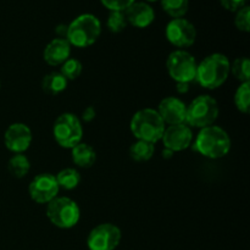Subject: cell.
Wrapping results in <instances>:
<instances>
[{
	"instance_id": "cell-1",
	"label": "cell",
	"mask_w": 250,
	"mask_h": 250,
	"mask_svg": "<svg viewBox=\"0 0 250 250\" xmlns=\"http://www.w3.org/2000/svg\"><path fill=\"white\" fill-rule=\"evenodd\" d=\"M193 149L204 158L216 160L231 150V138L224 128L212 125L200 129L193 142Z\"/></svg>"
},
{
	"instance_id": "cell-2",
	"label": "cell",
	"mask_w": 250,
	"mask_h": 250,
	"mask_svg": "<svg viewBox=\"0 0 250 250\" xmlns=\"http://www.w3.org/2000/svg\"><path fill=\"white\" fill-rule=\"evenodd\" d=\"M231 62L225 54H210L203 59L202 62L198 63L195 80L205 89H216L226 82Z\"/></svg>"
},
{
	"instance_id": "cell-3",
	"label": "cell",
	"mask_w": 250,
	"mask_h": 250,
	"mask_svg": "<svg viewBox=\"0 0 250 250\" xmlns=\"http://www.w3.org/2000/svg\"><path fill=\"white\" fill-rule=\"evenodd\" d=\"M166 125L158 111L150 107L141 109L132 116L129 129L137 141L156 144L163 138Z\"/></svg>"
},
{
	"instance_id": "cell-4",
	"label": "cell",
	"mask_w": 250,
	"mask_h": 250,
	"mask_svg": "<svg viewBox=\"0 0 250 250\" xmlns=\"http://www.w3.org/2000/svg\"><path fill=\"white\" fill-rule=\"evenodd\" d=\"M102 33V23L94 15L83 14L76 17L67 26L66 39L71 46L88 48L93 45Z\"/></svg>"
},
{
	"instance_id": "cell-5",
	"label": "cell",
	"mask_w": 250,
	"mask_h": 250,
	"mask_svg": "<svg viewBox=\"0 0 250 250\" xmlns=\"http://www.w3.org/2000/svg\"><path fill=\"white\" fill-rule=\"evenodd\" d=\"M220 114V107L216 99L211 95H199L187 106L186 125L195 128H205L212 126Z\"/></svg>"
},
{
	"instance_id": "cell-6",
	"label": "cell",
	"mask_w": 250,
	"mask_h": 250,
	"mask_svg": "<svg viewBox=\"0 0 250 250\" xmlns=\"http://www.w3.org/2000/svg\"><path fill=\"white\" fill-rule=\"evenodd\" d=\"M46 217L51 225L61 229L75 227L81 219L77 203L68 197H56L46 204Z\"/></svg>"
},
{
	"instance_id": "cell-7",
	"label": "cell",
	"mask_w": 250,
	"mask_h": 250,
	"mask_svg": "<svg viewBox=\"0 0 250 250\" xmlns=\"http://www.w3.org/2000/svg\"><path fill=\"white\" fill-rule=\"evenodd\" d=\"M53 136L61 148L72 149L82 142V121L72 112H63L54 122Z\"/></svg>"
},
{
	"instance_id": "cell-8",
	"label": "cell",
	"mask_w": 250,
	"mask_h": 250,
	"mask_svg": "<svg viewBox=\"0 0 250 250\" xmlns=\"http://www.w3.org/2000/svg\"><path fill=\"white\" fill-rule=\"evenodd\" d=\"M198 62L194 56L183 49L172 51L166 60L168 76L176 83H190L197 76Z\"/></svg>"
},
{
	"instance_id": "cell-9",
	"label": "cell",
	"mask_w": 250,
	"mask_h": 250,
	"mask_svg": "<svg viewBox=\"0 0 250 250\" xmlns=\"http://www.w3.org/2000/svg\"><path fill=\"white\" fill-rule=\"evenodd\" d=\"M121 229L114 224L105 222L95 226L87 237L89 250H115L121 242Z\"/></svg>"
},
{
	"instance_id": "cell-10",
	"label": "cell",
	"mask_w": 250,
	"mask_h": 250,
	"mask_svg": "<svg viewBox=\"0 0 250 250\" xmlns=\"http://www.w3.org/2000/svg\"><path fill=\"white\" fill-rule=\"evenodd\" d=\"M60 188L56 182L55 175L43 172L33 177L28 185V194L37 204H48L58 197Z\"/></svg>"
},
{
	"instance_id": "cell-11",
	"label": "cell",
	"mask_w": 250,
	"mask_h": 250,
	"mask_svg": "<svg viewBox=\"0 0 250 250\" xmlns=\"http://www.w3.org/2000/svg\"><path fill=\"white\" fill-rule=\"evenodd\" d=\"M166 39L173 46L183 49L192 46L197 39V29L194 24L186 19H173L165 29Z\"/></svg>"
},
{
	"instance_id": "cell-12",
	"label": "cell",
	"mask_w": 250,
	"mask_h": 250,
	"mask_svg": "<svg viewBox=\"0 0 250 250\" xmlns=\"http://www.w3.org/2000/svg\"><path fill=\"white\" fill-rule=\"evenodd\" d=\"M33 136L26 124L15 122L6 128L4 133V144L11 153L23 154L31 146Z\"/></svg>"
},
{
	"instance_id": "cell-13",
	"label": "cell",
	"mask_w": 250,
	"mask_h": 250,
	"mask_svg": "<svg viewBox=\"0 0 250 250\" xmlns=\"http://www.w3.org/2000/svg\"><path fill=\"white\" fill-rule=\"evenodd\" d=\"M161 141L164 146L172 153L183 151L189 148L190 144L193 143L192 129L186 124L167 126L164 131Z\"/></svg>"
},
{
	"instance_id": "cell-14",
	"label": "cell",
	"mask_w": 250,
	"mask_h": 250,
	"mask_svg": "<svg viewBox=\"0 0 250 250\" xmlns=\"http://www.w3.org/2000/svg\"><path fill=\"white\" fill-rule=\"evenodd\" d=\"M160 115L164 124L167 126L186 124V114H187V105L182 99L177 97H166L159 103L156 109Z\"/></svg>"
},
{
	"instance_id": "cell-15",
	"label": "cell",
	"mask_w": 250,
	"mask_h": 250,
	"mask_svg": "<svg viewBox=\"0 0 250 250\" xmlns=\"http://www.w3.org/2000/svg\"><path fill=\"white\" fill-rule=\"evenodd\" d=\"M71 58V44L66 38H55L48 43L43 51V59L48 65L61 66Z\"/></svg>"
},
{
	"instance_id": "cell-16",
	"label": "cell",
	"mask_w": 250,
	"mask_h": 250,
	"mask_svg": "<svg viewBox=\"0 0 250 250\" xmlns=\"http://www.w3.org/2000/svg\"><path fill=\"white\" fill-rule=\"evenodd\" d=\"M127 23L137 27V28H146L150 26L155 20V12L154 9L146 2H136L134 1L127 10H125Z\"/></svg>"
},
{
	"instance_id": "cell-17",
	"label": "cell",
	"mask_w": 250,
	"mask_h": 250,
	"mask_svg": "<svg viewBox=\"0 0 250 250\" xmlns=\"http://www.w3.org/2000/svg\"><path fill=\"white\" fill-rule=\"evenodd\" d=\"M71 158L73 164L81 168H89L97 161V151L87 143H78L71 149Z\"/></svg>"
},
{
	"instance_id": "cell-18",
	"label": "cell",
	"mask_w": 250,
	"mask_h": 250,
	"mask_svg": "<svg viewBox=\"0 0 250 250\" xmlns=\"http://www.w3.org/2000/svg\"><path fill=\"white\" fill-rule=\"evenodd\" d=\"M68 81L60 72H50L42 80V89L50 95H58L67 88Z\"/></svg>"
},
{
	"instance_id": "cell-19",
	"label": "cell",
	"mask_w": 250,
	"mask_h": 250,
	"mask_svg": "<svg viewBox=\"0 0 250 250\" xmlns=\"http://www.w3.org/2000/svg\"><path fill=\"white\" fill-rule=\"evenodd\" d=\"M59 188L65 190H73L81 183V173L73 167H66L55 175Z\"/></svg>"
},
{
	"instance_id": "cell-20",
	"label": "cell",
	"mask_w": 250,
	"mask_h": 250,
	"mask_svg": "<svg viewBox=\"0 0 250 250\" xmlns=\"http://www.w3.org/2000/svg\"><path fill=\"white\" fill-rule=\"evenodd\" d=\"M155 144L144 141H137L129 146V156L137 163H146L154 156Z\"/></svg>"
},
{
	"instance_id": "cell-21",
	"label": "cell",
	"mask_w": 250,
	"mask_h": 250,
	"mask_svg": "<svg viewBox=\"0 0 250 250\" xmlns=\"http://www.w3.org/2000/svg\"><path fill=\"white\" fill-rule=\"evenodd\" d=\"M31 170V163L24 154H14L7 163V171L15 178H23Z\"/></svg>"
},
{
	"instance_id": "cell-22",
	"label": "cell",
	"mask_w": 250,
	"mask_h": 250,
	"mask_svg": "<svg viewBox=\"0 0 250 250\" xmlns=\"http://www.w3.org/2000/svg\"><path fill=\"white\" fill-rule=\"evenodd\" d=\"M234 105L242 114H249L250 111V82L241 83L234 93Z\"/></svg>"
},
{
	"instance_id": "cell-23",
	"label": "cell",
	"mask_w": 250,
	"mask_h": 250,
	"mask_svg": "<svg viewBox=\"0 0 250 250\" xmlns=\"http://www.w3.org/2000/svg\"><path fill=\"white\" fill-rule=\"evenodd\" d=\"M161 6L168 16L173 19H182L188 11V0H161Z\"/></svg>"
},
{
	"instance_id": "cell-24",
	"label": "cell",
	"mask_w": 250,
	"mask_h": 250,
	"mask_svg": "<svg viewBox=\"0 0 250 250\" xmlns=\"http://www.w3.org/2000/svg\"><path fill=\"white\" fill-rule=\"evenodd\" d=\"M229 73L233 75L236 80L241 81V83L250 82V61L247 56L237 58L231 65Z\"/></svg>"
},
{
	"instance_id": "cell-25",
	"label": "cell",
	"mask_w": 250,
	"mask_h": 250,
	"mask_svg": "<svg viewBox=\"0 0 250 250\" xmlns=\"http://www.w3.org/2000/svg\"><path fill=\"white\" fill-rule=\"evenodd\" d=\"M83 71L82 62L75 58H70L60 66L59 72L63 76L67 81H75L81 76Z\"/></svg>"
},
{
	"instance_id": "cell-26",
	"label": "cell",
	"mask_w": 250,
	"mask_h": 250,
	"mask_svg": "<svg viewBox=\"0 0 250 250\" xmlns=\"http://www.w3.org/2000/svg\"><path fill=\"white\" fill-rule=\"evenodd\" d=\"M127 20L124 11H111L107 17L106 26L112 33H120L127 27Z\"/></svg>"
},
{
	"instance_id": "cell-27",
	"label": "cell",
	"mask_w": 250,
	"mask_h": 250,
	"mask_svg": "<svg viewBox=\"0 0 250 250\" xmlns=\"http://www.w3.org/2000/svg\"><path fill=\"white\" fill-rule=\"evenodd\" d=\"M234 24L237 28L242 32L250 31V7L244 6L237 11L236 19H234Z\"/></svg>"
},
{
	"instance_id": "cell-28",
	"label": "cell",
	"mask_w": 250,
	"mask_h": 250,
	"mask_svg": "<svg viewBox=\"0 0 250 250\" xmlns=\"http://www.w3.org/2000/svg\"><path fill=\"white\" fill-rule=\"evenodd\" d=\"M100 1L110 11H125L133 4L134 0H100Z\"/></svg>"
},
{
	"instance_id": "cell-29",
	"label": "cell",
	"mask_w": 250,
	"mask_h": 250,
	"mask_svg": "<svg viewBox=\"0 0 250 250\" xmlns=\"http://www.w3.org/2000/svg\"><path fill=\"white\" fill-rule=\"evenodd\" d=\"M221 5L229 11H238L239 9L246 6L248 0H220Z\"/></svg>"
},
{
	"instance_id": "cell-30",
	"label": "cell",
	"mask_w": 250,
	"mask_h": 250,
	"mask_svg": "<svg viewBox=\"0 0 250 250\" xmlns=\"http://www.w3.org/2000/svg\"><path fill=\"white\" fill-rule=\"evenodd\" d=\"M97 116V111L93 106H88L83 110L82 112V120L81 121H84V122H92L93 120L95 119Z\"/></svg>"
},
{
	"instance_id": "cell-31",
	"label": "cell",
	"mask_w": 250,
	"mask_h": 250,
	"mask_svg": "<svg viewBox=\"0 0 250 250\" xmlns=\"http://www.w3.org/2000/svg\"><path fill=\"white\" fill-rule=\"evenodd\" d=\"M189 90V83H177V92L180 94H186Z\"/></svg>"
},
{
	"instance_id": "cell-32",
	"label": "cell",
	"mask_w": 250,
	"mask_h": 250,
	"mask_svg": "<svg viewBox=\"0 0 250 250\" xmlns=\"http://www.w3.org/2000/svg\"><path fill=\"white\" fill-rule=\"evenodd\" d=\"M164 158H165V159H170V158H172V156H173V154H175V153H172V151H171V150H168V149H164Z\"/></svg>"
},
{
	"instance_id": "cell-33",
	"label": "cell",
	"mask_w": 250,
	"mask_h": 250,
	"mask_svg": "<svg viewBox=\"0 0 250 250\" xmlns=\"http://www.w3.org/2000/svg\"><path fill=\"white\" fill-rule=\"evenodd\" d=\"M146 1H149V2H154V1H158V0H146Z\"/></svg>"
},
{
	"instance_id": "cell-34",
	"label": "cell",
	"mask_w": 250,
	"mask_h": 250,
	"mask_svg": "<svg viewBox=\"0 0 250 250\" xmlns=\"http://www.w3.org/2000/svg\"><path fill=\"white\" fill-rule=\"evenodd\" d=\"M0 87H1V83H0Z\"/></svg>"
}]
</instances>
